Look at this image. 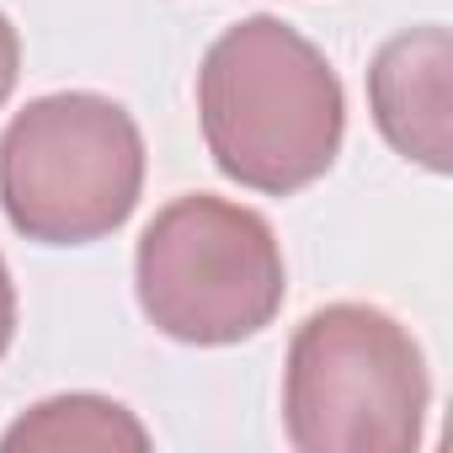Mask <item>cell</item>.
Returning a JSON list of instances; mask_svg holds the SVG:
<instances>
[{
	"label": "cell",
	"mask_w": 453,
	"mask_h": 453,
	"mask_svg": "<svg viewBox=\"0 0 453 453\" xmlns=\"http://www.w3.org/2000/svg\"><path fill=\"white\" fill-rule=\"evenodd\" d=\"M0 448H150V432L134 411L107 395H54L6 426Z\"/></svg>",
	"instance_id": "6"
},
{
	"label": "cell",
	"mask_w": 453,
	"mask_h": 453,
	"mask_svg": "<svg viewBox=\"0 0 453 453\" xmlns=\"http://www.w3.org/2000/svg\"><path fill=\"white\" fill-rule=\"evenodd\" d=\"M197 118L224 176L288 197L336 165L347 96L310 38L278 17H246L203 54Z\"/></svg>",
	"instance_id": "1"
},
{
	"label": "cell",
	"mask_w": 453,
	"mask_h": 453,
	"mask_svg": "<svg viewBox=\"0 0 453 453\" xmlns=\"http://www.w3.org/2000/svg\"><path fill=\"white\" fill-rule=\"evenodd\" d=\"M17 75H22V38H17L12 17L0 12V107L12 102V91H17Z\"/></svg>",
	"instance_id": "7"
},
{
	"label": "cell",
	"mask_w": 453,
	"mask_h": 453,
	"mask_svg": "<svg viewBox=\"0 0 453 453\" xmlns=\"http://www.w3.org/2000/svg\"><path fill=\"white\" fill-rule=\"evenodd\" d=\"M426 400V357L379 304H326L288 342L283 426L299 453H405Z\"/></svg>",
	"instance_id": "2"
},
{
	"label": "cell",
	"mask_w": 453,
	"mask_h": 453,
	"mask_svg": "<svg viewBox=\"0 0 453 453\" xmlns=\"http://www.w3.org/2000/svg\"><path fill=\"white\" fill-rule=\"evenodd\" d=\"M12 336H17V283H12L6 257H0V357H6Z\"/></svg>",
	"instance_id": "8"
},
{
	"label": "cell",
	"mask_w": 453,
	"mask_h": 453,
	"mask_svg": "<svg viewBox=\"0 0 453 453\" xmlns=\"http://www.w3.org/2000/svg\"><path fill=\"white\" fill-rule=\"evenodd\" d=\"M134 288L150 326L187 347H230L283 310V246L273 224L230 197H176L139 235Z\"/></svg>",
	"instance_id": "4"
},
{
	"label": "cell",
	"mask_w": 453,
	"mask_h": 453,
	"mask_svg": "<svg viewBox=\"0 0 453 453\" xmlns=\"http://www.w3.org/2000/svg\"><path fill=\"white\" fill-rule=\"evenodd\" d=\"M448 70H453V38L448 27H411L389 38L368 65V107L379 134L395 155L426 165L442 176L453 160L448 139Z\"/></svg>",
	"instance_id": "5"
},
{
	"label": "cell",
	"mask_w": 453,
	"mask_h": 453,
	"mask_svg": "<svg viewBox=\"0 0 453 453\" xmlns=\"http://www.w3.org/2000/svg\"><path fill=\"white\" fill-rule=\"evenodd\" d=\"M144 192V139L96 91L27 102L0 134V208L38 246H91L123 230Z\"/></svg>",
	"instance_id": "3"
}]
</instances>
